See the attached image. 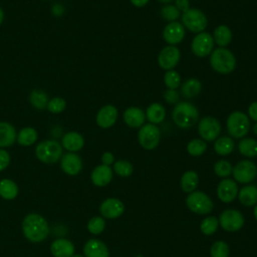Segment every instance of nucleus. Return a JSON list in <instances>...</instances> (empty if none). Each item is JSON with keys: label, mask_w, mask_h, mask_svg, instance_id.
<instances>
[{"label": "nucleus", "mask_w": 257, "mask_h": 257, "mask_svg": "<svg viewBox=\"0 0 257 257\" xmlns=\"http://www.w3.org/2000/svg\"><path fill=\"white\" fill-rule=\"evenodd\" d=\"M199 183L198 174L195 171H187L181 178V188L186 193H192L195 191Z\"/></svg>", "instance_id": "nucleus-31"}, {"label": "nucleus", "mask_w": 257, "mask_h": 257, "mask_svg": "<svg viewBox=\"0 0 257 257\" xmlns=\"http://www.w3.org/2000/svg\"><path fill=\"white\" fill-rule=\"evenodd\" d=\"M181 23L185 29L197 34L205 31L208 25V19L202 10L198 8H190L182 13Z\"/></svg>", "instance_id": "nucleus-5"}, {"label": "nucleus", "mask_w": 257, "mask_h": 257, "mask_svg": "<svg viewBox=\"0 0 257 257\" xmlns=\"http://www.w3.org/2000/svg\"><path fill=\"white\" fill-rule=\"evenodd\" d=\"M172 119L179 128L187 130L198 122L199 110L190 101H179L172 110Z\"/></svg>", "instance_id": "nucleus-2"}, {"label": "nucleus", "mask_w": 257, "mask_h": 257, "mask_svg": "<svg viewBox=\"0 0 257 257\" xmlns=\"http://www.w3.org/2000/svg\"><path fill=\"white\" fill-rule=\"evenodd\" d=\"M158 1L161 2V3H164V4H169V3H172L175 0H158Z\"/></svg>", "instance_id": "nucleus-52"}, {"label": "nucleus", "mask_w": 257, "mask_h": 257, "mask_svg": "<svg viewBox=\"0 0 257 257\" xmlns=\"http://www.w3.org/2000/svg\"><path fill=\"white\" fill-rule=\"evenodd\" d=\"M214 40L209 32L197 33L191 42V50L198 57H206L214 50Z\"/></svg>", "instance_id": "nucleus-10"}, {"label": "nucleus", "mask_w": 257, "mask_h": 257, "mask_svg": "<svg viewBox=\"0 0 257 257\" xmlns=\"http://www.w3.org/2000/svg\"><path fill=\"white\" fill-rule=\"evenodd\" d=\"M101 162H102V165L109 166V165L113 164L114 157H113V155L110 152H105L101 156Z\"/></svg>", "instance_id": "nucleus-48"}, {"label": "nucleus", "mask_w": 257, "mask_h": 257, "mask_svg": "<svg viewBox=\"0 0 257 257\" xmlns=\"http://www.w3.org/2000/svg\"><path fill=\"white\" fill-rule=\"evenodd\" d=\"M66 101L61 97H53L47 103V109L52 113H59L65 109Z\"/></svg>", "instance_id": "nucleus-43"}, {"label": "nucleus", "mask_w": 257, "mask_h": 257, "mask_svg": "<svg viewBox=\"0 0 257 257\" xmlns=\"http://www.w3.org/2000/svg\"><path fill=\"white\" fill-rule=\"evenodd\" d=\"M149 1H150V0H130V2H131L134 6L139 7V8L146 6V5L149 3Z\"/></svg>", "instance_id": "nucleus-50"}, {"label": "nucleus", "mask_w": 257, "mask_h": 257, "mask_svg": "<svg viewBox=\"0 0 257 257\" xmlns=\"http://www.w3.org/2000/svg\"><path fill=\"white\" fill-rule=\"evenodd\" d=\"M50 251L54 257H72L74 254V245L71 241L60 238L52 242Z\"/></svg>", "instance_id": "nucleus-21"}, {"label": "nucleus", "mask_w": 257, "mask_h": 257, "mask_svg": "<svg viewBox=\"0 0 257 257\" xmlns=\"http://www.w3.org/2000/svg\"><path fill=\"white\" fill-rule=\"evenodd\" d=\"M18 195V187L15 182L9 179L0 181V196L5 200H13Z\"/></svg>", "instance_id": "nucleus-32"}, {"label": "nucleus", "mask_w": 257, "mask_h": 257, "mask_svg": "<svg viewBox=\"0 0 257 257\" xmlns=\"http://www.w3.org/2000/svg\"><path fill=\"white\" fill-rule=\"evenodd\" d=\"M232 174L238 183L247 184L256 178L257 167L253 162L249 160H243L237 163V165L233 168Z\"/></svg>", "instance_id": "nucleus-11"}, {"label": "nucleus", "mask_w": 257, "mask_h": 257, "mask_svg": "<svg viewBox=\"0 0 257 257\" xmlns=\"http://www.w3.org/2000/svg\"><path fill=\"white\" fill-rule=\"evenodd\" d=\"M3 20H4V13H3L2 8L0 7V24L3 22Z\"/></svg>", "instance_id": "nucleus-51"}, {"label": "nucleus", "mask_w": 257, "mask_h": 257, "mask_svg": "<svg viewBox=\"0 0 257 257\" xmlns=\"http://www.w3.org/2000/svg\"><path fill=\"white\" fill-rule=\"evenodd\" d=\"M138 141L145 150H154L158 147L161 141V130L153 123H145L138 132Z\"/></svg>", "instance_id": "nucleus-7"}, {"label": "nucleus", "mask_w": 257, "mask_h": 257, "mask_svg": "<svg viewBox=\"0 0 257 257\" xmlns=\"http://www.w3.org/2000/svg\"><path fill=\"white\" fill-rule=\"evenodd\" d=\"M29 101L36 109H43L47 106L49 100L46 92L41 89H34L30 92Z\"/></svg>", "instance_id": "nucleus-34"}, {"label": "nucleus", "mask_w": 257, "mask_h": 257, "mask_svg": "<svg viewBox=\"0 0 257 257\" xmlns=\"http://www.w3.org/2000/svg\"><path fill=\"white\" fill-rule=\"evenodd\" d=\"M72 257H84V256H82V255H80V254H73Z\"/></svg>", "instance_id": "nucleus-55"}, {"label": "nucleus", "mask_w": 257, "mask_h": 257, "mask_svg": "<svg viewBox=\"0 0 257 257\" xmlns=\"http://www.w3.org/2000/svg\"><path fill=\"white\" fill-rule=\"evenodd\" d=\"M239 201L242 205L250 207L257 203V187L253 185L243 187L238 194Z\"/></svg>", "instance_id": "nucleus-28"}, {"label": "nucleus", "mask_w": 257, "mask_h": 257, "mask_svg": "<svg viewBox=\"0 0 257 257\" xmlns=\"http://www.w3.org/2000/svg\"><path fill=\"white\" fill-rule=\"evenodd\" d=\"M226 126L231 138L243 139L249 133L250 118L243 111L235 110L228 115Z\"/></svg>", "instance_id": "nucleus-4"}, {"label": "nucleus", "mask_w": 257, "mask_h": 257, "mask_svg": "<svg viewBox=\"0 0 257 257\" xmlns=\"http://www.w3.org/2000/svg\"><path fill=\"white\" fill-rule=\"evenodd\" d=\"M35 154L42 163L54 164L62 157V146L57 141H43L37 145Z\"/></svg>", "instance_id": "nucleus-6"}, {"label": "nucleus", "mask_w": 257, "mask_h": 257, "mask_svg": "<svg viewBox=\"0 0 257 257\" xmlns=\"http://www.w3.org/2000/svg\"><path fill=\"white\" fill-rule=\"evenodd\" d=\"M207 150V144L202 139H193L187 145V152L193 157L203 155Z\"/></svg>", "instance_id": "nucleus-35"}, {"label": "nucleus", "mask_w": 257, "mask_h": 257, "mask_svg": "<svg viewBox=\"0 0 257 257\" xmlns=\"http://www.w3.org/2000/svg\"><path fill=\"white\" fill-rule=\"evenodd\" d=\"M160 14H161V17L168 22L177 21L181 17V12L175 6V4L164 5L160 10Z\"/></svg>", "instance_id": "nucleus-36"}, {"label": "nucleus", "mask_w": 257, "mask_h": 257, "mask_svg": "<svg viewBox=\"0 0 257 257\" xmlns=\"http://www.w3.org/2000/svg\"><path fill=\"white\" fill-rule=\"evenodd\" d=\"M219 226V221L216 217L214 216H210L205 218L201 225H200V229L202 231V233H204L205 235H212L214 234Z\"/></svg>", "instance_id": "nucleus-39"}, {"label": "nucleus", "mask_w": 257, "mask_h": 257, "mask_svg": "<svg viewBox=\"0 0 257 257\" xmlns=\"http://www.w3.org/2000/svg\"><path fill=\"white\" fill-rule=\"evenodd\" d=\"M210 65L220 74H229L236 68V57L234 53L226 47H218L210 54Z\"/></svg>", "instance_id": "nucleus-3"}, {"label": "nucleus", "mask_w": 257, "mask_h": 257, "mask_svg": "<svg viewBox=\"0 0 257 257\" xmlns=\"http://www.w3.org/2000/svg\"><path fill=\"white\" fill-rule=\"evenodd\" d=\"M222 131L220 121L211 115L202 117L198 121V133L201 139L205 142L216 141Z\"/></svg>", "instance_id": "nucleus-8"}, {"label": "nucleus", "mask_w": 257, "mask_h": 257, "mask_svg": "<svg viewBox=\"0 0 257 257\" xmlns=\"http://www.w3.org/2000/svg\"><path fill=\"white\" fill-rule=\"evenodd\" d=\"M180 92L177 89H170L167 88L164 93L163 97L169 104H176L180 101Z\"/></svg>", "instance_id": "nucleus-44"}, {"label": "nucleus", "mask_w": 257, "mask_h": 257, "mask_svg": "<svg viewBox=\"0 0 257 257\" xmlns=\"http://www.w3.org/2000/svg\"><path fill=\"white\" fill-rule=\"evenodd\" d=\"M83 253L85 257H109L107 246L97 239L88 240L83 247Z\"/></svg>", "instance_id": "nucleus-20"}, {"label": "nucleus", "mask_w": 257, "mask_h": 257, "mask_svg": "<svg viewBox=\"0 0 257 257\" xmlns=\"http://www.w3.org/2000/svg\"><path fill=\"white\" fill-rule=\"evenodd\" d=\"M146 119L149 120L150 123L160 124L166 118V109L162 103L153 102L146 109Z\"/></svg>", "instance_id": "nucleus-24"}, {"label": "nucleus", "mask_w": 257, "mask_h": 257, "mask_svg": "<svg viewBox=\"0 0 257 257\" xmlns=\"http://www.w3.org/2000/svg\"><path fill=\"white\" fill-rule=\"evenodd\" d=\"M17 143L23 147L33 145L37 140V132L33 127H24L17 135Z\"/></svg>", "instance_id": "nucleus-33"}, {"label": "nucleus", "mask_w": 257, "mask_h": 257, "mask_svg": "<svg viewBox=\"0 0 257 257\" xmlns=\"http://www.w3.org/2000/svg\"><path fill=\"white\" fill-rule=\"evenodd\" d=\"M181 58L180 49L176 45H167L159 52L158 64L164 70L174 69Z\"/></svg>", "instance_id": "nucleus-12"}, {"label": "nucleus", "mask_w": 257, "mask_h": 257, "mask_svg": "<svg viewBox=\"0 0 257 257\" xmlns=\"http://www.w3.org/2000/svg\"><path fill=\"white\" fill-rule=\"evenodd\" d=\"M212 37H213L214 43L217 44L219 47H226L232 41L233 35H232L231 29L227 25L221 24L214 29Z\"/></svg>", "instance_id": "nucleus-26"}, {"label": "nucleus", "mask_w": 257, "mask_h": 257, "mask_svg": "<svg viewBox=\"0 0 257 257\" xmlns=\"http://www.w3.org/2000/svg\"><path fill=\"white\" fill-rule=\"evenodd\" d=\"M254 216H255V218H256V220H257V205H256V207L254 208Z\"/></svg>", "instance_id": "nucleus-54"}, {"label": "nucleus", "mask_w": 257, "mask_h": 257, "mask_svg": "<svg viewBox=\"0 0 257 257\" xmlns=\"http://www.w3.org/2000/svg\"><path fill=\"white\" fill-rule=\"evenodd\" d=\"M113 171L115 172L116 175L125 178V177H130L133 174L134 167L128 161L119 160L113 164Z\"/></svg>", "instance_id": "nucleus-38"}, {"label": "nucleus", "mask_w": 257, "mask_h": 257, "mask_svg": "<svg viewBox=\"0 0 257 257\" xmlns=\"http://www.w3.org/2000/svg\"><path fill=\"white\" fill-rule=\"evenodd\" d=\"M238 151L241 155L247 158L257 156V141L253 138H243L238 143Z\"/></svg>", "instance_id": "nucleus-30"}, {"label": "nucleus", "mask_w": 257, "mask_h": 257, "mask_svg": "<svg viewBox=\"0 0 257 257\" xmlns=\"http://www.w3.org/2000/svg\"><path fill=\"white\" fill-rule=\"evenodd\" d=\"M61 144L65 150L69 151L70 153H74L83 148L84 139L77 132H68L63 136Z\"/></svg>", "instance_id": "nucleus-23"}, {"label": "nucleus", "mask_w": 257, "mask_h": 257, "mask_svg": "<svg viewBox=\"0 0 257 257\" xmlns=\"http://www.w3.org/2000/svg\"><path fill=\"white\" fill-rule=\"evenodd\" d=\"M238 194V186L234 180L224 179L222 180L217 188L218 198L224 203H231L235 200Z\"/></svg>", "instance_id": "nucleus-17"}, {"label": "nucleus", "mask_w": 257, "mask_h": 257, "mask_svg": "<svg viewBox=\"0 0 257 257\" xmlns=\"http://www.w3.org/2000/svg\"><path fill=\"white\" fill-rule=\"evenodd\" d=\"M10 163V156L8 152L0 149V172L5 170Z\"/></svg>", "instance_id": "nucleus-45"}, {"label": "nucleus", "mask_w": 257, "mask_h": 257, "mask_svg": "<svg viewBox=\"0 0 257 257\" xmlns=\"http://www.w3.org/2000/svg\"><path fill=\"white\" fill-rule=\"evenodd\" d=\"M180 86H181V90L179 92L185 98H194L202 90V83L196 77L188 78Z\"/></svg>", "instance_id": "nucleus-25"}, {"label": "nucleus", "mask_w": 257, "mask_h": 257, "mask_svg": "<svg viewBox=\"0 0 257 257\" xmlns=\"http://www.w3.org/2000/svg\"><path fill=\"white\" fill-rule=\"evenodd\" d=\"M164 82L167 88L177 89L181 85V75L175 69L167 70L164 75Z\"/></svg>", "instance_id": "nucleus-37"}, {"label": "nucleus", "mask_w": 257, "mask_h": 257, "mask_svg": "<svg viewBox=\"0 0 257 257\" xmlns=\"http://www.w3.org/2000/svg\"><path fill=\"white\" fill-rule=\"evenodd\" d=\"M186 35V29L179 21L169 22L163 30V38L169 45L181 43Z\"/></svg>", "instance_id": "nucleus-14"}, {"label": "nucleus", "mask_w": 257, "mask_h": 257, "mask_svg": "<svg viewBox=\"0 0 257 257\" xmlns=\"http://www.w3.org/2000/svg\"><path fill=\"white\" fill-rule=\"evenodd\" d=\"M118 111L112 104H106L102 106L96 113V124L101 128L111 127L117 120Z\"/></svg>", "instance_id": "nucleus-15"}, {"label": "nucleus", "mask_w": 257, "mask_h": 257, "mask_svg": "<svg viewBox=\"0 0 257 257\" xmlns=\"http://www.w3.org/2000/svg\"><path fill=\"white\" fill-rule=\"evenodd\" d=\"M186 204L192 212L200 215L209 214L214 207L213 201L210 197L200 191L190 193L186 199Z\"/></svg>", "instance_id": "nucleus-9"}, {"label": "nucleus", "mask_w": 257, "mask_h": 257, "mask_svg": "<svg viewBox=\"0 0 257 257\" xmlns=\"http://www.w3.org/2000/svg\"><path fill=\"white\" fill-rule=\"evenodd\" d=\"M252 131H253V133L255 134V135H257V122H255L254 124H253V127H252Z\"/></svg>", "instance_id": "nucleus-53"}, {"label": "nucleus", "mask_w": 257, "mask_h": 257, "mask_svg": "<svg viewBox=\"0 0 257 257\" xmlns=\"http://www.w3.org/2000/svg\"><path fill=\"white\" fill-rule=\"evenodd\" d=\"M248 116L250 119L257 122V101H253L248 106Z\"/></svg>", "instance_id": "nucleus-46"}, {"label": "nucleus", "mask_w": 257, "mask_h": 257, "mask_svg": "<svg viewBox=\"0 0 257 257\" xmlns=\"http://www.w3.org/2000/svg\"><path fill=\"white\" fill-rule=\"evenodd\" d=\"M22 232L29 241L34 243L42 242L49 234L48 223L39 214H28L22 222Z\"/></svg>", "instance_id": "nucleus-1"}, {"label": "nucleus", "mask_w": 257, "mask_h": 257, "mask_svg": "<svg viewBox=\"0 0 257 257\" xmlns=\"http://www.w3.org/2000/svg\"><path fill=\"white\" fill-rule=\"evenodd\" d=\"M219 223L224 230L228 232H235L244 225V217L241 212L234 209H228L220 215Z\"/></svg>", "instance_id": "nucleus-13"}, {"label": "nucleus", "mask_w": 257, "mask_h": 257, "mask_svg": "<svg viewBox=\"0 0 257 257\" xmlns=\"http://www.w3.org/2000/svg\"><path fill=\"white\" fill-rule=\"evenodd\" d=\"M60 167L65 174L75 176L82 169V161L75 153H67L61 157Z\"/></svg>", "instance_id": "nucleus-18"}, {"label": "nucleus", "mask_w": 257, "mask_h": 257, "mask_svg": "<svg viewBox=\"0 0 257 257\" xmlns=\"http://www.w3.org/2000/svg\"><path fill=\"white\" fill-rule=\"evenodd\" d=\"M211 257H228L229 246L224 241H216L210 250Z\"/></svg>", "instance_id": "nucleus-42"}, {"label": "nucleus", "mask_w": 257, "mask_h": 257, "mask_svg": "<svg viewBox=\"0 0 257 257\" xmlns=\"http://www.w3.org/2000/svg\"><path fill=\"white\" fill-rule=\"evenodd\" d=\"M104 227H105L104 219H103L102 217H98V216L92 217V218L88 221V223H87V229H88V231H89L91 234H94V235L100 234V233L104 230Z\"/></svg>", "instance_id": "nucleus-41"}, {"label": "nucleus", "mask_w": 257, "mask_h": 257, "mask_svg": "<svg viewBox=\"0 0 257 257\" xmlns=\"http://www.w3.org/2000/svg\"><path fill=\"white\" fill-rule=\"evenodd\" d=\"M232 165L226 160H220L214 165L215 174L221 178H227L228 176H230V174H232Z\"/></svg>", "instance_id": "nucleus-40"}, {"label": "nucleus", "mask_w": 257, "mask_h": 257, "mask_svg": "<svg viewBox=\"0 0 257 257\" xmlns=\"http://www.w3.org/2000/svg\"><path fill=\"white\" fill-rule=\"evenodd\" d=\"M122 117L125 124L132 128H140L142 125L145 124L146 121L145 111L138 106L127 107L124 110Z\"/></svg>", "instance_id": "nucleus-19"}, {"label": "nucleus", "mask_w": 257, "mask_h": 257, "mask_svg": "<svg viewBox=\"0 0 257 257\" xmlns=\"http://www.w3.org/2000/svg\"><path fill=\"white\" fill-rule=\"evenodd\" d=\"M16 131L8 122L0 121V148L10 147L16 141Z\"/></svg>", "instance_id": "nucleus-27"}, {"label": "nucleus", "mask_w": 257, "mask_h": 257, "mask_svg": "<svg viewBox=\"0 0 257 257\" xmlns=\"http://www.w3.org/2000/svg\"><path fill=\"white\" fill-rule=\"evenodd\" d=\"M112 179V170L109 166L99 165L91 173V181L97 187L106 186Z\"/></svg>", "instance_id": "nucleus-22"}, {"label": "nucleus", "mask_w": 257, "mask_h": 257, "mask_svg": "<svg viewBox=\"0 0 257 257\" xmlns=\"http://www.w3.org/2000/svg\"><path fill=\"white\" fill-rule=\"evenodd\" d=\"M99 211L102 217L107 219H115L122 215L124 211V205L118 199L108 198L101 203Z\"/></svg>", "instance_id": "nucleus-16"}, {"label": "nucleus", "mask_w": 257, "mask_h": 257, "mask_svg": "<svg viewBox=\"0 0 257 257\" xmlns=\"http://www.w3.org/2000/svg\"><path fill=\"white\" fill-rule=\"evenodd\" d=\"M175 6L180 10V12L184 13L188 9H190V1L189 0H175Z\"/></svg>", "instance_id": "nucleus-47"}, {"label": "nucleus", "mask_w": 257, "mask_h": 257, "mask_svg": "<svg viewBox=\"0 0 257 257\" xmlns=\"http://www.w3.org/2000/svg\"><path fill=\"white\" fill-rule=\"evenodd\" d=\"M63 12H64V8H63V6L60 5V4H55V5L52 7V13H53V15H55V16H60Z\"/></svg>", "instance_id": "nucleus-49"}, {"label": "nucleus", "mask_w": 257, "mask_h": 257, "mask_svg": "<svg viewBox=\"0 0 257 257\" xmlns=\"http://www.w3.org/2000/svg\"><path fill=\"white\" fill-rule=\"evenodd\" d=\"M235 143L231 137H219L214 143V150L220 156H227L234 151Z\"/></svg>", "instance_id": "nucleus-29"}]
</instances>
